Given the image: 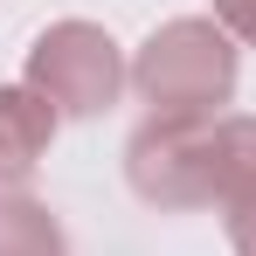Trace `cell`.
<instances>
[{
    "mask_svg": "<svg viewBox=\"0 0 256 256\" xmlns=\"http://www.w3.org/2000/svg\"><path fill=\"white\" fill-rule=\"evenodd\" d=\"M236 84H242V48L214 28V14L160 21L132 56V90L146 118H180V125L228 118Z\"/></svg>",
    "mask_w": 256,
    "mask_h": 256,
    "instance_id": "6da1fadb",
    "label": "cell"
},
{
    "mask_svg": "<svg viewBox=\"0 0 256 256\" xmlns=\"http://www.w3.org/2000/svg\"><path fill=\"white\" fill-rule=\"evenodd\" d=\"M21 84L42 97L56 118H104L132 90V62L104 21H48L28 42Z\"/></svg>",
    "mask_w": 256,
    "mask_h": 256,
    "instance_id": "7a4b0ae2",
    "label": "cell"
},
{
    "mask_svg": "<svg viewBox=\"0 0 256 256\" xmlns=\"http://www.w3.org/2000/svg\"><path fill=\"white\" fill-rule=\"evenodd\" d=\"M125 180L160 214L214 208V187H222V118H208V125L146 118L125 138Z\"/></svg>",
    "mask_w": 256,
    "mask_h": 256,
    "instance_id": "3957f363",
    "label": "cell"
},
{
    "mask_svg": "<svg viewBox=\"0 0 256 256\" xmlns=\"http://www.w3.org/2000/svg\"><path fill=\"white\" fill-rule=\"evenodd\" d=\"M214 214L236 256H256V118L228 111L222 118V187H214Z\"/></svg>",
    "mask_w": 256,
    "mask_h": 256,
    "instance_id": "277c9868",
    "label": "cell"
},
{
    "mask_svg": "<svg viewBox=\"0 0 256 256\" xmlns=\"http://www.w3.org/2000/svg\"><path fill=\"white\" fill-rule=\"evenodd\" d=\"M56 125L62 118L28 84H0V194H14V187L35 180V166H42L48 146H56Z\"/></svg>",
    "mask_w": 256,
    "mask_h": 256,
    "instance_id": "5b68a950",
    "label": "cell"
},
{
    "mask_svg": "<svg viewBox=\"0 0 256 256\" xmlns=\"http://www.w3.org/2000/svg\"><path fill=\"white\" fill-rule=\"evenodd\" d=\"M0 256H70V228L62 214L35 201L28 187L0 194Z\"/></svg>",
    "mask_w": 256,
    "mask_h": 256,
    "instance_id": "8992f818",
    "label": "cell"
},
{
    "mask_svg": "<svg viewBox=\"0 0 256 256\" xmlns=\"http://www.w3.org/2000/svg\"><path fill=\"white\" fill-rule=\"evenodd\" d=\"M214 28L236 48H256V0H214Z\"/></svg>",
    "mask_w": 256,
    "mask_h": 256,
    "instance_id": "52a82bcc",
    "label": "cell"
}]
</instances>
